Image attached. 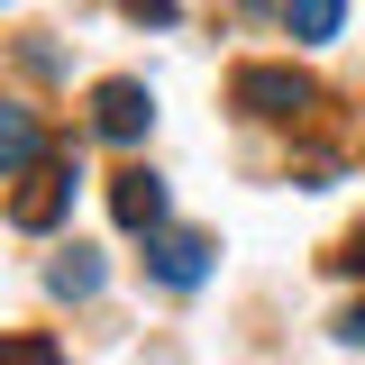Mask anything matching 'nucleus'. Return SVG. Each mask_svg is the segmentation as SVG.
Segmentation results:
<instances>
[{"label":"nucleus","instance_id":"f03ea898","mask_svg":"<svg viewBox=\"0 0 365 365\" xmlns=\"http://www.w3.org/2000/svg\"><path fill=\"white\" fill-rule=\"evenodd\" d=\"M146 128H155V91H146V83L110 73V83L91 91V137H110V146H137Z\"/></svg>","mask_w":365,"mask_h":365},{"label":"nucleus","instance_id":"9b49d317","mask_svg":"<svg viewBox=\"0 0 365 365\" xmlns=\"http://www.w3.org/2000/svg\"><path fill=\"white\" fill-rule=\"evenodd\" d=\"M338 338H347V347H365V302H356L347 319H338Z\"/></svg>","mask_w":365,"mask_h":365},{"label":"nucleus","instance_id":"f8f14e48","mask_svg":"<svg viewBox=\"0 0 365 365\" xmlns=\"http://www.w3.org/2000/svg\"><path fill=\"white\" fill-rule=\"evenodd\" d=\"M46 365H55V356H46Z\"/></svg>","mask_w":365,"mask_h":365},{"label":"nucleus","instance_id":"f257e3e1","mask_svg":"<svg viewBox=\"0 0 365 365\" xmlns=\"http://www.w3.org/2000/svg\"><path fill=\"white\" fill-rule=\"evenodd\" d=\"M228 101H237L247 119H302L319 91H311L302 64H237V73H228Z\"/></svg>","mask_w":365,"mask_h":365},{"label":"nucleus","instance_id":"6e6552de","mask_svg":"<svg viewBox=\"0 0 365 365\" xmlns=\"http://www.w3.org/2000/svg\"><path fill=\"white\" fill-rule=\"evenodd\" d=\"M283 19H292V37H302V46H319V37L347 28V0H283Z\"/></svg>","mask_w":365,"mask_h":365},{"label":"nucleus","instance_id":"20e7f679","mask_svg":"<svg viewBox=\"0 0 365 365\" xmlns=\"http://www.w3.org/2000/svg\"><path fill=\"white\" fill-rule=\"evenodd\" d=\"M146 274L174 283V292H192V283L210 274V237H192V228H155V237H146Z\"/></svg>","mask_w":365,"mask_h":365},{"label":"nucleus","instance_id":"423d86ee","mask_svg":"<svg viewBox=\"0 0 365 365\" xmlns=\"http://www.w3.org/2000/svg\"><path fill=\"white\" fill-rule=\"evenodd\" d=\"M37 155H46L37 119H28L19 101H0V174H37Z\"/></svg>","mask_w":365,"mask_h":365},{"label":"nucleus","instance_id":"39448f33","mask_svg":"<svg viewBox=\"0 0 365 365\" xmlns=\"http://www.w3.org/2000/svg\"><path fill=\"white\" fill-rule=\"evenodd\" d=\"M73 165H37V174H28V192H19V201H9V228H55L64 220V210H73Z\"/></svg>","mask_w":365,"mask_h":365},{"label":"nucleus","instance_id":"1a4fd4ad","mask_svg":"<svg viewBox=\"0 0 365 365\" xmlns=\"http://www.w3.org/2000/svg\"><path fill=\"white\" fill-rule=\"evenodd\" d=\"M128 19H146V28H174V0H119Z\"/></svg>","mask_w":365,"mask_h":365},{"label":"nucleus","instance_id":"0eeeda50","mask_svg":"<svg viewBox=\"0 0 365 365\" xmlns=\"http://www.w3.org/2000/svg\"><path fill=\"white\" fill-rule=\"evenodd\" d=\"M46 292H64V302H91V292H101V256H91V247H64V256L46 265Z\"/></svg>","mask_w":365,"mask_h":365},{"label":"nucleus","instance_id":"7ed1b4c3","mask_svg":"<svg viewBox=\"0 0 365 365\" xmlns=\"http://www.w3.org/2000/svg\"><path fill=\"white\" fill-rule=\"evenodd\" d=\"M110 220L128 228V237H155L165 228V174H146V165L110 174Z\"/></svg>","mask_w":365,"mask_h":365},{"label":"nucleus","instance_id":"9d476101","mask_svg":"<svg viewBox=\"0 0 365 365\" xmlns=\"http://www.w3.org/2000/svg\"><path fill=\"white\" fill-rule=\"evenodd\" d=\"M329 265H338V274H365V228L347 237V247H338V256H329Z\"/></svg>","mask_w":365,"mask_h":365}]
</instances>
